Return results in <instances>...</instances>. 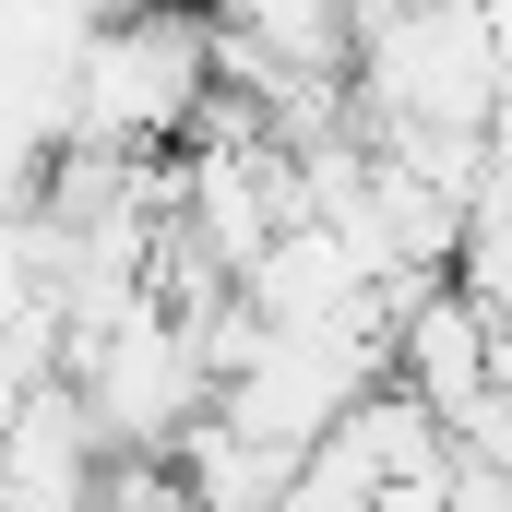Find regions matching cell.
I'll return each instance as SVG.
<instances>
[{
    "instance_id": "6da1fadb",
    "label": "cell",
    "mask_w": 512,
    "mask_h": 512,
    "mask_svg": "<svg viewBox=\"0 0 512 512\" xmlns=\"http://www.w3.org/2000/svg\"><path fill=\"white\" fill-rule=\"evenodd\" d=\"M215 108V24L203 12H179V0H155V12H131L108 36H84V60H72V131H60V155H167V143H191Z\"/></svg>"
},
{
    "instance_id": "7a4b0ae2",
    "label": "cell",
    "mask_w": 512,
    "mask_h": 512,
    "mask_svg": "<svg viewBox=\"0 0 512 512\" xmlns=\"http://www.w3.org/2000/svg\"><path fill=\"white\" fill-rule=\"evenodd\" d=\"M429 429H465L489 405V310L465 286H417L405 322H393V370H382Z\"/></svg>"
},
{
    "instance_id": "3957f363",
    "label": "cell",
    "mask_w": 512,
    "mask_h": 512,
    "mask_svg": "<svg viewBox=\"0 0 512 512\" xmlns=\"http://www.w3.org/2000/svg\"><path fill=\"white\" fill-rule=\"evenodd\" d=\"M0 512H108V453H96L72 382H48L0 429Z\"/></svg>"
},
{
    "instance_id": "277c9868",
    "label": "cell",
    "mask_w": 512,
    "mask_h": 512,
    "mask_svg": "<svg viewBox=\"0 0 512 512\" xmlns=\"http://www.w3.org/2000/svg\"><path fill=\"white\" fill-rule=\"evenodd\" d=\"M36 12H60V24H84V36H108V24H131V12H155V0H36Z\"/></svg>"
}]
</instances>
